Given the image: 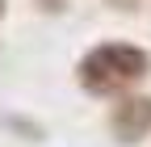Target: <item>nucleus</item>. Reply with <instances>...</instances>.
<instances>
[{
  "instance_id": "1",
  "label": "nucleus",
  "mask_w": 151,
  "mask_h": 147,
  "mask_svg": "<svg viewBox=\"0 0 151 147\" xmlns=\"http://www.w3.org/2000/svg\"><path fill=\"white\" fill-rule=\"evenodd\" d=\"M76 71H80V84L88 93L109 97V93H122L126 84H139L151 71V59H147V50L130 46V42H105V46H92Z\"/></svg>"
},
{
  "instance_id": "2",
  "label": "nucleus",
  "mask_w": 151,
  "mask_h": 147,
  "mask_svg": "<svg viewBox=\"0 0 151 147\" xmlns=\"http://www.w3.org/2000/svg\"><path fill=\"white\" fill-rule=\"evenodd\" d=\"M109 126L122 143H139L151 130V97H122L109 114Z\"/></svg>"
},
{
  "instance_id": "3",
  "label": "nucleus",
  "mask_w": 151,
  "mask_h": 147,
  "mask_svg": "<svg viewBox=\"0 0 151 147\" xmlns=\"http://www.w3.org/2000/svg\"><path fill=\"white\" fill-rule=\"evenodd\" d=\"M38 9H46V13H59V9H63V0H38Z\"/></svg>"
},
{
  "instance_id": "4",
  "label": "nucleus",
  "mask_w": 151,
  "mask_h": 147,
  "mask_svg": "<svg viewBox=\"0 0 151 147\" xmlns=\"http://www.w3.org/2000/svg\"><path fill=\"white\" fill-rule=\"evenodd\" d=\"M113 9H139V0H109Z\"/></svg>"
},
{
  "instance_id": "5",
  "label": "nucleus",
  "mask_w": 151,
  "mask_h": 147,
  "mask_svg": "<svg viewBox=\"0 0 151 147\" xmlns=\"http://www.w3.org/2000/svg\"><path fill=\"white\" fill-rule=\"evenodd\" d=\"M4 9H9V4H4V0H0V17H4Z\"/></svg>"
}]
</instances>
